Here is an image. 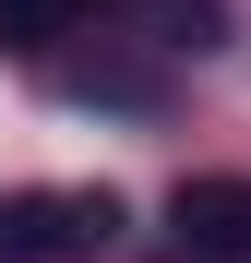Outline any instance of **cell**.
<instances>
[{
	"instance_id": "6da1fadb",
	"label": "cell",
	"mask_w": 251,
	"mask_h": 263,
	"mask_svg": "<svg viewBox=\"0 0 251 263\" xmlns=\"http://www.w3.org/2000/svg\"><path fill=\"white\" fill-rule=\"evenodd\" d=\"M120 239V192L84 180V192H12L0 203V263L36 251V263H72V251H108Z\"/></svg>"
},
{
	"instance_id": "7a4b0ae2",
	"label": "cell",
	"mask_w": 251,
	"mask_h": 263,
	"mask_svg": "<svg viewBox=\"0 0 251 263\" xmlns=\"http://www.w3.org/2000/svg\"><path fill=\"white\" fill-rule=\"evenodd\" d=\"M167 239L191 263H251V180H180L167 192Z\"/></svg>"
},
{
	"instance_id": "3957f363",
	"label": "cell",
	"mask_w": 251,
	"mask_h": 263,
	"mask_svg": "<svg viewBox=\"0 0 251 263\" xmlns=\"http://www.w3.org/2000/svg\"><path fill=\"white\" fill-rule=\"evenodd\" d=\"M108 0H0V48H60V36H84Z\"/></svg>"
},
{
	"instance_id": "277c9868",
	"label": "cell",
	"mask_w": 251,
	"mask_h": 263,
	"mask_svg": "<svg viewBox=\"0 0 251 263\" xmlns=\"http://www.w3.org/2000/svg\"><path fill=\"white\" fill-rule=\"evenodd\" d=\"M156 24H167V48H216V0H156Z\"/></svg>"
}]
</instances>
